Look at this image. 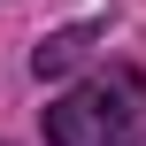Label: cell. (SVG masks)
<instances>
[{"mask_svg": "<svg viewBox=\"0 0 146 146\" xmlns=\"http://www.w3.org/2000/svg\"><path fill=\"white\" fill-rule=\"evenodd\" d=\"M146 139V77L92 69L46 108V146H139Z\"/></svg>", "mask_w": 146, "mask_h": 146, "instance_id": "1", "label": "cell"}, {"mask_svg": "<svg viewBox=\"0 0 146 146\" xmlns=\"http://www.w3.org/2000/svg\"><path fill=\"white\" fill-rule=\"evenodd\" d=\"M92 54V23H69V31H54V38H38V54H31V69L38 77H69L77 62Z\"/></svg>", "mask_w": 146, "mask_h": 146, "instance_id": "2", "label": "cell"}]
</instances>
